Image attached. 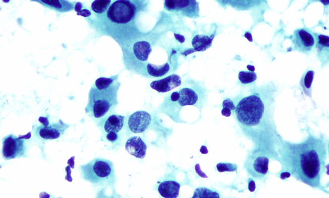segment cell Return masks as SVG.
Returning <instances> with one entry per match:
<instances>
[{
  "label": "cell",
  "mask_w": 329,
  "mask_h": 198,
  "mask_svg": "<svg viewBox=\"0 0 329 198\" xmlns=\"http://www.w3.org/2000/svg\"><path fill=\"white\" fill-rule=\"evenodd\" d=\"M295 146L291 159L295 177L310 186L319 187L325 159L321 142L311 140Z\"/></svg>",
  "instance_id": "obj_1"
},
{
  "label": "cell",
  "mask_w": 329,
  "mask_h": 198,
  "mask_svg": "<svg viewBox=\"0 0 329 198\" xmlns=\"http://www.w3.org/2000/svg\"><path fill=\"white\" fill-rule=\"evenodd\" d=\"M119 75L110 78H98L92 85L89 96L86 113H90L95 118L106 115L117 104V92L121 84L118 81Z\"/></svg>",
  "instance_id": "obj_2"
},
{
  "label": "cell",
  "mask_w": 329,
  "mask_h": 198,
  "mask_svg": "<svg viewBox=\"0 0 329 198\" xmlns=\"http://www.w3.org/2000/svg\"><path fill=\"white\" fill-rule=\"evenodd\" d=\"M84 180L96 185L113 184L116 181L113 164L110 161L95 158L80 166Z\"/></svg>",
  "instance_id": "obj_3"
},
{
  "label": "cell",
  "mask_w": 329,
  "mask_h": 198,
  "mask_svg": "<svg viewBox=\"0 0 329 198\" xmlns=\"http://www.w3.org/2000/svg\"><path fill=\"white\" fill-rule=\"evenodd\" d=\"M264 109L261 98L256 95H251L240 101L235 108L236 115L242 125L254 127L258 125L261 121Z\"/></svg>",
  "instance_id": "obj_4"
},
{
  "label": "cell",
  "mask_w": 329,
  "mask_h": 198,
  "mask_svg": "<svg viewBox=\"0 0 329 198\" xmlns=\"http://www.w3.org/2000/svg\"><path fill=\"white\" fill-rule=\"evenodd\" d=\"M138 9L131 0H115L107 12L108 20L117 26L128 23L135 17Z\"/></svg>",
  "instance_id": "obj_5"
},
{
  "label": "cell",
  "mask_w": 329,
  "mask_h": 198,
  "mask_svg": "<svg viewBox=\"0 0 329 198\" xmlns=\"http://www.w3.org/2000/svg\"><path fill=\"white\" fill-rule=\"evenodd\" d=\"M164 7L167 11L184 17H200V8L196 0H164Z\"/></svg>",
  "instance_id": "obj_6"
},
{
  "label": "cell",
  "mask_w": 329,
  "mask_h": 198,
  "mask_svg": "<svg viewBox=\"0 0 329 198\" xmlns=\"http://www.w3.org/2000/svg\"><path fill=\"white\" fill-rule=\"evenodd\" d=\"M26 136L18 138L11 134L3 139L2 154L5 159L10 160L23 156L26 152L23 139L26 138Z\"/></svg>",
  "instance_id": "obj_7"
},
{
  "label": "cell",
  "mask_w": 329,
  "mask_h": 198,
  "mask_svg": "<svg viewBox=\"0 0 329 198\" xmlns=\"http://www.w3.org/2000/svg\"><path fill=\"white\" fill-rule=\"evenodd\" d=\"M269 159L260 155H250L246 159L245 167L253 177L262 178L269 171Z\"/></svg>",
  "instance_id": "obj_8"
},
{
  "label": "cell",
  "mask_w": 329,
  "mask_h": 198,
  "mask_svg": "<svg viewBox=\"0 0 329 198\" xmlns=\"http://www.w3.org/2000/svg\"><path fill=\"white\" fill-rule=\"evenodd\" d=\"M291 40L294 45V49L308 54L311 52L315 45L313 35L304 29H297L291 36Z\"/></svg>",
  "instance_id": "obj_9"
},
{
  "label": "cell",
  "mask_w": 329,
  "mask_h": 198,
  "mask_svg": "<svg viewBox=\"0 0 329 198\" xmlns=\"http://www.w3.org/2000/svg\"><path fill=\"white\" fill-rule=\"evenodd\" d=\"M151 121V115L146 111H136L129 117L128 127L134 133H142L150 126Z\"/></svg>",
  "instance_id": "obj_10"
},
{
  "label": "cell",
  "mask_w": 329,
  "mask_h": 198,
  "mask_svg": "<svg viewBox=\"0 0 329 198\" xmlns=\"http://www.w3.org/2000/svg\"><path fill=\"white\" fill-rule=\"evenodd\" d=\"M181 84V78L177 74H171L165 78L155 80L151 83L150 86L159 93H165L179 87Z\"/></svg>",
  "instance_id": "obj_11"
},
{
  "label": "cell",
  "mask_w": 329,
  "mask_h": 198,
  "mask_svg": "<svg viewBox=\"0 0 329 198\" xmlns=\"http://www.w3.org/2000/svg\"><path fill=\"white\" fill-rule=\"evenodd\" d=\"M69 127V125L60 120L53 125L39 127L38 133L43 139H56L60 137Z\"/></svg>",
  "instance_id": "obj_12"
},
{
  "label": "cell",
  "mask_w": 329,
  "mask_h": 198,
  "mask_svg": "<svg viewBox=\"0 0 329 198\" xmlns=\"http://www.w3.org/2000/svg\"><path fill=\"white\" fill-rule=\"evenodd\" d=\"M125 147L129 154L137 158L142 159L146 156L147 146L145 142L138 136L129 138Z\"/></svg>",
  "instance_id": "obj_13"
},
{
  "label": "cell",
  "mask_w": 329,
  "mask_h": 198,
  "mask_svg": "<svg viewBox=\"0 0 329 198\" xmlns=\"http://www.w3.org/2000/svg\"><path fill=\"white\" fill-rule=\"evenodd\" d=\"M30 1L38 2L49 9L61 13L70 12L74 9V4L68 0H30Z\"/></svg>",
  "instance_id": "obj_14"
},
{
  "label": "cell",
  "mask_w": 329,
  "mask_h": 198,
  "mask_svg": "<svg viewBox=\"0 0 329 198\" xmlns=\"http://www.w3.org/2000/svg\"><path fill=\"white\" fill-rule=\"evenodd\" d=\"M222 6H231L239 10H250L261 4L265 0H216Z\"/></svg>",
  "instance_id": "obj_15"
},
{
  "label": "cell",
  "mask_w": 329,
  "mask_h": 198,
  "mask_svg": "<svg viewBox=\"0 0 329 198\" xmlns=\"http://www.w3.org/2000/svg\"><path fill=\"white\" fill-rule=\"evenodd\" d=\"M181 185L176 181H166L159 185L158 191L161 196L165 198H176L179 195Z\"/></svg>",
  "instance_id": "obj_16"
},
{
  "label": "cell",
  "mask_w": 329,
  "mask_h": 198,
  "mask_svg": "<svg viewBox=\"0 0 329 198\" xmlns=\"http://www.w3.org/2000/svg\"><path fill=\"white\" fill-rule=\"evenodd\" d=\"M177 103L180 106L186 105H195L199 101V95L193 89L184 88L180 90Z\"/></svg>",
  "instance_id": "obj_17"
},
{
  "label": "cell",
  "mask_w": 329,
  "mask_h": 198,
  "mask_svg": "<svg viewBox=\"0 0 329 198\" xmlns=\"http://www.w3.org/2000/svg\"><path fill=\"white\" fill-rule=\"evenodd\" d=\"M125 122V117L122 115L113 114L110 115L104 126L105 131L109 132H119L122 129Z\"/></svg>",
  "instance_id": "obj_18"
},
{
  "label": "cell",
  "mask_w": 329,
  "mask_h": 198,
  "mask_svg": "<svg viewBox=\"0 0 329 198\" xmlns=\"http://www.w3.org/2000/svg\"><path fill=\"white\" fill-rule=\"evenodd\" d=\"M134 54L140 61H145L152 52L150 43L145 41L137 42L133 47Z\"/></svg>",
  "instance_id": "obj_19"
},
{
  "label": "cell",
  "mask_w": 329,
  "mask_h": 198,
  "mask_svg": "<svg viewBox=\"0 0 329 198\" xmlns=\"http://www.w3.org/2000/svg\"><path fill=\"white\" fill-rule=\"evenodd\" d=\"M214 36V35L211 36L197 35L192 41V45H193L196 52L206 51V49L212 46Z\"/></svg>",
  "instance_id": "obj_20"
},
{
  "label": "cell",
  "mask_w": 329,
  "mask_h": 198,
  "mask_svg": "<svg viewBox=\"0 0 329 198\" xmlns=\"http://www.w3.org/2000/svg\"><path fill=\"white\" fill-rule=\"evenodd\" d=\"M148 75L155 78L163 77L168 73L171 69L169 63H167L161 66H155L148 64L146 67Z\"/></svg>",
  "instance_id": "obj_21"
},
{
  "label": "cell",
  "mask_w": 329,
  "mask_h": 198,
  "mask_svg": "<svg viewBox=\"0 0 329 198\" xmlns=\"http://www.w3.org/2000/svg\"><path fill=\"white\" fill-rule=\"evenodd\" d=\"M315 72L313 71H307L303 74L301 81L300 85L304 93L308 97H312V83L314 78Z\"/></svg>",
  "instance_id": "obj_22"
},
{
  "label": "cell",
  "mask_w": 329,
  "mask_h": 198,
  "mask_svg": "<svg viewBox=\"0 0 329 198\" xmlns=\"http://www.w3.org/2000/svg\"><path fill=\"white\" fill-rule=\"evenodd\" d=\"M111 0H95L92 3L91 9L97 14H102L106 11L110 6Z\"/></svg>",
  "instance_id": "obj_23"
},
{
  "label": "cell",
  "mask_w": 329,
  "mask_h": 198,
  "mask_svg": "<svg viewBox=\"0 0 329 198\" xmlns=\"http://www.w3.org/2000/svg\"><path fill=\"white\" fill-rule=\"evenodd\" d=\"M238 78L242 84H247L256 81L257 76L256 73L252 71H241L239 73Z\"/></svg>",
  "instance_id": "obj_24"
},
{
  "label": "cell",
  "mask_w": 329,
  "mask_h": 198,
  "mask_svg": "<svg viewBox=\"0 0 329 198\" xmlns=\"http://www.w3.org/2000/svg\"><path fill=\"white\" fill-rule=\"evenodd\" d=\"M194 197H220V195L218 193L212 190L206 188H197L194 192Z\"/></svg>",
  "instance_id": "obj_25"
},
{
  "label": "cell",
  "mask_w": 329,
  "mask_h": 198,
  "mask_svg": "<svg viewBox=\"0 0 329 198\" xmlns=\"http://www.w3.org/2000/svg\"><path fill=\"white\" fill-rule=\"evenodd\" d=\"M317 47L319 54L324 51L328 52V36L323 35H316Z\"/></svg>",
  "instance_id": "obj_26"
},
{
  "label": "cell",
  "mask_w": 329,
  "mask_h": 198,
  "mask_svg": "<svg viewBox=\"0 0 329 198\" xmlns=\"http://www.w3.org/2000/svg\"><path fill=\"white\" fill-rule=\"evenodd\" d=\"M238 168L237 164L228 163H220L216 165L217 170L220 172L236 171Z\"/></svg>",
  "instance_id": "obj_27"
},
{
  "label": "cell",
  "mask_w": 329,
  "mask_h": 198,
  "mask_svg": "<svg viewBox=\"0 0 329 198\" xmlns=\"http://www.w3.org/2000/svg\"><path fill=\"white\" fill-rule=\"evenodd\" d=\"M222 107L223 108H229L231 110H235L236 108L235 105L231 99H226V100L223 101Z\"/></svg>",
  "instance_id": "obj_28"
},
{
  "label": "cell",
  "mask_w": 329,
  "mask_h": 198,
  "mask_svg": "<svg viewBox=\"0 0 329 198\" xmlns=\"http://www.w3.org/2000/svg\"><path fill=\"white\" fill-rule=\"evenodd\" d=\"M118 138L119 137H118V135L116 132H109L107 135V139L111 142L116 141L118 139Z\"/></svg>",
  "instance_id": "obj_29"
},
{
  "label": "cell",
  "mask_w": 329,
  "mask_h": 198,
  "mask_svg": "<svg viewBox=\"0 0 329 198\" xmlns=\"http://www.w3.org/2000/svg\"><path fill=\"white\" fill-rule=\"evenodd\" d=\"M256 188V183L253 179L251 178L248 179V189H249L251 192H254V191H255Z\"/></svg>",
  "instance_id": "obj_30"
},
{
  "label": "cell",
  "mask_w": 329,
  "mask_h": 198,
  "mask_svg": "<svg viewBox=\"0 0 329 198\" xmlns=\"http://www.w3.org/2000/svg\"><path fill=\"white\" fill-rule=\"evenodd\" d=\"M221 114L223 116L229 117L232 115V110L227 108H223Z\"/></svg>",
  "instance_id": "obj_31"
},
{
  "label": "cell",
  "mask_w": 329,
  "mask_h": 198,
  "mask_svg": "<svg viewBox=\"0 0 329 198\" xmlns=\"http://www.w3.org/2000/svg\"><path fill=\"white\" fill-rule=\"evenodd\" d=\"M320 2L322 4H323L325 6H328L329 4V0H308V3L307 6L309 4L314 3V2Z\"/></svg>",
  "instance_id": "obj_32"
},
{
  "label": "cell",
  "mask_w": 329,
  "mask_h": 198,
  "mask_svg": "<svg viewBox=\"0 0 329 198\" xmlns=\"http://www.w3.org/2000/svg\"><path fill=\"white\" fill-rule=\"evenodd\" d=\"M291 176L290 173L288 172H285L281 173L280 176L282 179H285V178H289Z\"/></svg>",
  "instance_id": "obj_33"
},
{
  "label": "cell",
  "mask_w": 329,
  "mask_h": 198,
  "mask_svg": "<svg viewBox=\"0 0 329 198\" xmlns=\"http://www.w3.org/2000/svg\"><path fill=\"white\" fill-rule=\"evenodd\" d=\"M247 69H249L250 71H254V68L250 65L247 66Z\"/></svg>",
  "instance_id": "obj_34"
}]
</instances>
